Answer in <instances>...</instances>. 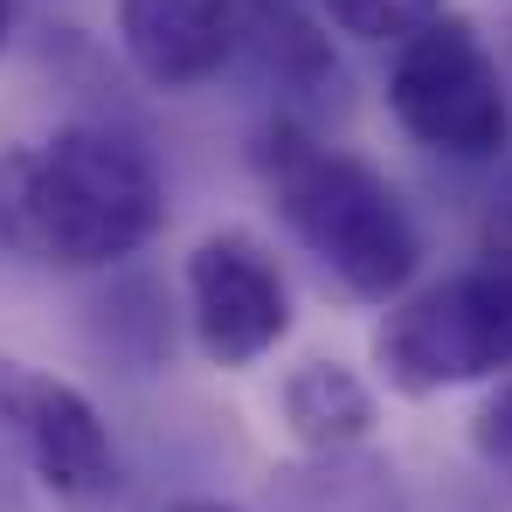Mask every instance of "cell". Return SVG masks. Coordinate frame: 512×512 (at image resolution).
Returning a JSON list of instances; mask_svg holds the SVG:
<instances>
[{"mask_svg":"<svg viewBox=\"0 0 512 512\" xmlns=\"http://www.w3.org/2000/svg\"><path fill=\"white\" fill-rule=\"evenodd\" d=\"M167 222V173L125 125L77 118L0 153V250L42 270L97 277L146 250Z\"/></svg>","mask_w":512,"mask_h":512,"instance_id":"6da1fadb","label":"cell"},{"mask_svg":"<svg viewBox=\"0 0 512 512\" xmlns=\"http://www.w3.org/2000/svg\"><path fill=\"white\" fill-rule=\"evenodd\" d=\"M256 180L277 222L312 250V263L367 305H395L423 270V229L402 187L374 160L319 139L305 118L277 111L256 132Z\"/></svg>","mask_w":512,"mask_h":512,"instance_id":"7a4b0ae2","label":"cell"},{"mask_svg":"<svg viewBox=\"0 0 512 512\" xmlns=\"http://www.w3.org/2000/svg\"><path fill=\"white\" fill-rule=\"evenodd\" d=\"M374 374L395 395H457L512 374V270L478 256L423 291H402L374 326Z\"/></svg>","mask_w":512,"mask_h":512,"instance_id":"3957f363","label":"cell"},{"mask_svg":"<svg viewBox=\"0 0 512 512\" xmlns=\"http://www.w3.org/2000/svg\"><path fill=\"white\" fill-rule=\"evenodd\" d=\"M388 118L436 160L492 167L512 146V77L464 14H443L388 49Z\"/></svg>","mask_w":512,"mask_h":512,"instance_id":"277c9868","label":"cell"},{"mask_svg":"<svg viewBox=\"0 0 512 512\" xmlns=\"http://www.w3.org/2000/svg\"><path fill=\"white\" fill-rule=\"evenodd\" d=\"M0 436L63 512H104L125 485L118 436L77 381L0 353Z\"/></svg>","mask_w":512,"mask_h":512,"instance_id":"5b68a950","label":"cell"},{"mask_svg":"<svg viewBox=\"0 0 512 512\" xmlns=\"http://www.w3.org/2000/svg\"><path fill=\"white\" fill-rule=\"evenodd\" d=\"M180 298L208 367L243 374L291 340V277L250 229H208L180 263Z\"/></svg>","mask_w":512,"mask_h":512,"instance_id":"8992f818","label":"cell"},{"mask_svg":"<svg viewBox=\"0 0 512 512\" xmlns=\"http://www.w3.org/2000/svg\"><path fill=\"white\" fill-rule=\"evenodd\" d=\"M111 21L153 90H201L236 63V0H111Z\"/></svg>","mask_w":512,"mask_h":512,"instance_id":"52a82bcc","label":"cell"},{"mask_svg":"<svg viewBox=\"0 0 512 512\" xmlns=\"http://www.w3.org/2000/svg\"><path fill=\"white\" fill-rule=\"evenodd\" d=\"M236 56L256 70V84L277 90L291 118H305V104L340 97L346 70L333 56L326 14L305 0H236Z\"/></svg>","mask_w":512,"mask_h":512,"instance_id":"ba28073f","label":"cell"},{"mask_svg":"<svg viewBox=\"0 0 512 512\" xmlns=\"http://www.w3.org/2000/svg\"><path fill=\"white\" fill-rule=\"evenodd\" d=\"M277 416L291 429V443L333 457V450H353V443L374 436L381 402H374V381L360 367H346L333 353H312L277 381Z\"/></svg>","mask_w":512,"mask_h":512,"instance_id":"9c48e42d","label":"cell"},{"mask_svg":"<svg viewBox=\"0 0 512 512\" xmlns=\"http://www.w3.org/2000/svg\"><path fill=\"white\" fill-rule=\"evenodd\" d=\"M312 7L326 14V28H340L353 42H388V49L450 14V0H312Z\"/></svg>","mask_w":512,"mask_h":512,"instance_id":"30bf717a","label":"cell"},{"mask_svg":"<svg viewBox=\"0 0 512 512\" xmlns=\"http://www.w3.org/2000/svg\"><path fill=\"white\" fill-rule=\"evenodd\" d=\"M471 450H478V464L499 485H512V374L485 395V409L471 416Z\"/></svg>","mask_w":512,"mask_h":512,"instance_id":"8fae6325","label":"cell"},{"mask_svg":"<svg viewBox=\"0 0 512 512\" xmlns=\"http://www.w3.org/2000/svg\"><path fill=\"white\" fill-rule=\"evenodd\" d=\"M478 256H492V263H506V270H512V201H499V208L485 215V236H478Z\"/></svg>","mask_w":512,"mask_h":512,"instance_id":"7c38bea8","label":"cell"},{"mask_svg":"<svg viewBox=\"0 0 512 512\" xmlns=\"http://www.w3.org/2000/svg\"><path fill=\"white\" fill-rule=\"evenodd\" d=\"M160 512H250V506H222V499H173Z\"/></svg>","mask_w":512,"mask_h":512,"instance_id":"4fadbf2b","label":"cell"},{"mask_svg":"<svg viewBox=\"0 0 512 512\" xmlns=\"http://www.w3.org/2000/svg\"><path fill=\"white\" fill-rule=\"evenodd\" d=\"M7 35H14V0H0V49H7Z\"/></svg>","mask_w":512,"mask_h":512,"instance_id":"5bb4252c","label":"cell"},{"mask_svg":"<svg viewBox=\"0 0 512 512\" xmlns=\"http://www.w3.org/2000/svg\"><path fill=\"white\" fill-rule=\"evenodd\" d=\"M506 56H512V21H506Z\"/></svg>","mask_w":512,"mask_h":512,"instance_id":"9a60e30c","label":"cell"}]
</instances>
